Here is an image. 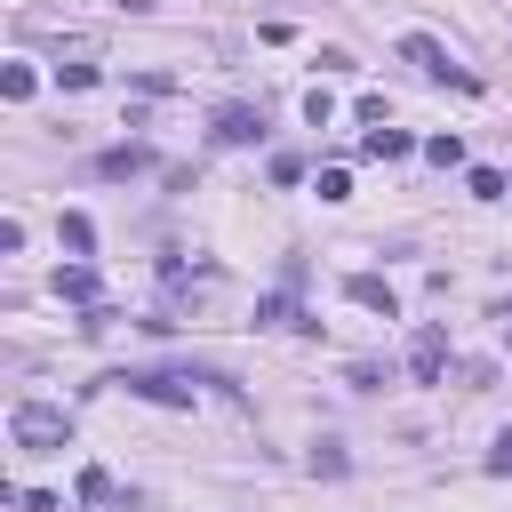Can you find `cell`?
I'll return each instance as SVG.
<instances>
[{
	"label": "cell",
	"mask_w": 512,
	"mask_h": 512,
	"mask_svg": "<svg viewBox=\"0 0 512 512\" xmlns=\"http://www.w3.org/2000/svg\"><path fill=\"white\" fill-rule=\"evenodd\" d=\"M8 440H16V448H32V456H48V448H64V440H72V416H64V408H48V400H16V408H8Z\"/></svg>",
	"instance_id": "cell-1"
},
{
	"label": "cell",
	"mask_w": 512,
	"mask_h": 512,
	"mask_svg": "<svg viewBox=\"0 0 512 512\" xmlns=\"http://www.w3.org/2000/svg\"><path fill=\"white\" fill-rule=\"evenodd\" d=\"M112 384H128L136 400H152V408H192V376H168V368H128V376H112Z\"/></svg>",
	"instance_id": "cell-2"
},
{
	"label": "cell",
	"mask_w": 512,
	"mask_h": 512,
	"mask_svg": "<svg viewBox=\"0 0 512 512\" xmlns=\"http://www.w3.org/2000/svg\"><path fill=\"white\" fill-rule=\"evenodd\" d=\"M400 64H416L424 80H456V88H472V72H456V64H448V48H440L432 32H400Z\"/></svg>",
	"instance_id": "cell-3"
},
{
	"label": "cell",
	"mask_w": 512,
	"mask_h": 512,
	"mask_svg": "<svg viewBox=\"0 0 512 512\" xmlns=\"http://www.w3.org/2000/svg\"><path fill=\"white\" fill-rule=\"evenodd\" d=\"M440 368H448V328H416V344H408V376H416V384H440Z\"/></svg>",
	"instance_id": "cell-4"
},
{
	"label": "cell",
	"mask_w": 512,
	"mask_h": 512,
	"mask_svg": "<svg viewBox=\"0 0 512 512\" xmlns=\"http://www.w3.org/2000/svg\"><path fill=\"white\" fill-rule=\"evenodd\" d=\"M208 136H216V144H256V136H264V112H256V104H224Z\"/></svg>",
	"instance_id": "cell-5"
},
{
	"label": "cell",
	"mask_w": 512,
	"mask_h": 512,
	"mask_svg": "<svg viewBox=\"0 0 512 512\" xmlns=\"http://www.w3.org/2000/svg\"><path fill=\"white\" fill-rule=\"evenodd\" d=\"M64 304H96L104 296V280H96V264H56V280H48Z\"/></svg>",
	"instance_id": "cell-6"
},
{
	"label": "cell",
	"mask_w": 512,
	"mask_h": 512,
	"mask_svg": "<svg viewBox=\"0 0 512 512\" xmlns=\"http://www.w3.org/2000/svg\"><path fill=\"white\" fill-rule=\"evenodd\" d=\"M144 168H152V152H144V144H112V152L96 160V176H112V184H120V176H144Z\"/></svg>",
	"instance_id": "cell-7"
},
{
	"label": "cell",
	"mask_w": 512,
	"mask_h": 512,
	"mask_svg": "<svg viewBox=\"0 0 512 512\" xmlns=\"http://www.w3.org/2000/svg\"><path fill=\"white\" fill-rule=\"evenodd\" d=\"M344 296H352V304H368V312H384V320L400 312V304H392V288H384L376 272H352V280H344Z\"/></svg>",
	"instance_id": "cell-8"
},
{
	"label": "cell",
	"mask_w": 512,
	"mask_h": 512,
	"mask_svg": "<svg viewBox=\"0 0 512 512\" xmlns=\"http://www.w3.org/2000/svg\"><path fill=\"white\" fill-rule=\"evenodd\" d=\"M56 240H64L72 256H96V224H88L80 208H64V216H56Z\"/></svg>",
	"instance_id": "cell-9"
},
{
	"label": "cell",
	"mask_w": 512,
	"mask_h": 512,
	"mask_svg": "<svg viewBox=\"0 0 512 512\" xmlns=\"http://www.w3.org/2000/svg\"><path fill=\"white\" fill-rule=\"evenodd\" d=\"M368 160H408L416 144H408V128H368V144H360Z\"/></svg>",
	"instance_id": "cell-10"
},
{
	"label": "cell",
	"mask_w": 512,
	"mask_h": 512,
	"mask_svg": "<svg viewBox=\"0 0 512 512\" xmlns=\"http://www.w3.org/2000/svg\"><path fill=\"white\" fill-rule=\"evenodd\" d=\"M32 88H40V80H32V64H8V72H0V96H8V104H24Z\"/></svg>",
	"instance_id": "cell-11"
},
{
	"label": "cell",
	"mask_w": 512,
	"mask_h": 512,
	"mask_svg": "<svg viewBox=\"0 0 512 512\" xmlns=\"http://www.w3.org/2000/svg\"><path fill=\"white\" fill-rule=\"evenodd\" d=\"M80 504H112V472H104V464L80 472Z\"/></svg>",
	"instance_id": "cell-12"
},
{
	"label": "cell",
	"mask_w": 512,
	"mask_h": 512,
	"mask_svg": "<svg viewBox=\"0 0 512 512\" xmlns=\"http://www.w3.org/2000/svg\"><path fill=\"white\" fill-rule=\"evenodd\" d=\"M424 160H432V168H464V144H456V136H432Z\"/></svg>",
	"instance_id": "cell-13"
},
{
	"label": "cell",
	"mask_w": 512,
	"mask_h": 512,
	"mask_svg": "<svg viewBox=\"0 0 512 512\" xmlns=\"http://www.w3.org/2000/svg\"><path fill=\"white\" fill-rule=\"evenodd\" d=\"M504 184H512L504 168H472V200H504Z\"/></svg>",
	"instance_id": "cell-14"
},
{
	"label": "cell",
	"mask_w": 512,
	"mask_h": 512,
	"mask_svg": "<svg viewBox=\"0 0 512 512\" xmlns=\"http://www.w3.org/2000/svg\"><path fill=\"white\" fill-rule=\"evenodd\" d=\"M56 80H64V88H96L104 72H96V64H56Z\"/></svg>",
	"instance_id": "cell-15"
},
{
	"label": "cell",
	"mask_w": 512,
	"mask_h": 512,
	"mask_svg": "<svg viewBox=\"0 0 512 512\" xmlns=\"http://www.w3.org/2000/svg\"><path fill=\"white\" fill-rule=\"evenodd\" d=\"M320 200H352V176L344 168H320Z\"/></svg>",
	"instance_id": "cell-16"
},
{
	"label": "cell",
	"mask_w": 512,
	"mask_h": 512,
	"mask_svg": "<svg viewBox=\"0 0 512 512\" xmlns=\"http://www.w3.org/2000/svg\"><path fill=\"white\" fill-rule=\"evenodd\" d=\"M488 472H512V432H496V448H488Z\"/></svg>",
	"instance_id": "cell-17"
},
{
	"label": "cell",
	"mask_w": 512,
	"mask_h": 512,
	"mask_svg": "<svg viewBox=\"0 0 512 512\" xmlns=\"http://www.w3.org/2000/svg\"><path fill=\"white\" fill-rule=\"evenodd\" d=\"M504 352H512V328H504Z\"/></svg>",
	"instance_id": "cell-18"
}]
</instances>
